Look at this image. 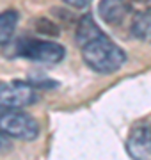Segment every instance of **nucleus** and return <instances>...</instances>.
I'll return each mask as SVG.
<instances>
[{
    "mask_svg": "<svg viewBox=\"0 0 151 160\" xmlns=\"http://www.w3.org/2000/svg\"><path fill=\"white\" fill-rule=\"evenodd\" d=\"M80 48L84 62L98 73H114L126 62V53L101 30L85 43H82Z\"/></svg>",
    "mask_w": 151,
    "mask_h": 160,
    "instance_id": "1",
    "label": "nucleus"
},
{
    "mask_svg": "<svg viewBox=\"0 0 151 160\" xmlns=\"http://www.w3.org/2000/svg\"><path fill=\"white\" fill-rule=\"evenodd\" d=\"M0 130L7 137L23 141H32L39 135L37 121L25 112H20L18 109H6V112L0 114Z\"/></svg>",
    "mask_w": 151,
    "mask_h": 160,
    "instance_id": "2",
    "label": "nucleus"
},
{
    "mask_svg": "<svg viewBox=\"0 0 151 160\" xmlns=\"http://www.w3.org/2000/svg\"><path fill=\"white\" fill-rule=\"evenodd\" d=\"M18 53L22 57L34 61V62L43 64H57L64 59L62 45L52 43V41H43V39H23L18 43Z\"/></svg>",
    "mask_w": 151,
    "mask_h": 160,
    "instance_id": "3",
    "label": "nucleus"
},
{
    "mask_svg": "<svg viewBox=\"0 0 151 160\" xmlns=\"http://www.w3.org/2000/svg\"><path fill=\"white\" fill-rule=\"evenodd\" d=\"M36 102V91L30 82L14 80L11 84H0V107L22 109Z\"/></svg>",
    "mask_w": 151,
    "mask_h": 160,
    "instance_id": "4",
    "label": "nucleus"
},
{
    "mask_svg": "<svg viewBox=\"0 0 151 160\" xmlns=\"http://www.w3.org/2000/svg\"><path fill=\"white\" fill-rule=\"evenodd\" d=\"M126 151L132 158H151V128L135 126L126 141Z\"/></svg>",
    "mask_w": 151,
    "mask_h": 160,
    "instance_id": "5",
    "label": "nucleus"
},
{
    "mask_svg": "<svg viewBox=\"0 0 151 160\" xmlns=\"http://www.w3.org/2000/svg\"><path fill=\"white\" fill-rule=\"evenodd\" d=\"M128 9H130L128 0H101L98 7L101 20L109 25H119L124 20Z\"/></svg>",
    "mask_w": 151,
    "mask_h": 160,
    "instance_id": "6",
    "label": "nucleus"
},
{
    "mask_svg": "<svg viewBox=\"0 0 151 160\" xmlns=\"http://www.w3.org/2000/svg\"><path fill=\"white\" fill-rule=\"evenodd\" d=\"M132 34L140 41L151 43V12L139 11L132 20Z\"/></svg>",
    "mask_w": 151,
    "mask_h": 160,
    "instance_id": "7",
    "label": "nucleus"
},
{
    "mask_svg": "<svg viewBox=\"0 0 151 160\" xmlns=\"http://www.w3.org/2000/svg\"><path fill=\"white\" fill-rule=\"evenodd\" d=\"M18 23V12L16 11H4L0 12V46L7 45L11 41L14 29Z\"/></svg>",
    "mask_w": 151,
    "mask_h": 160,
    "instance_id": "8",
    "label": "nucleus"
},
{
    "mask_svg": "<svg viewBox=\"0 0 151 160\" xmlns=\"http://www.w3.org/2000/svg\"><path fill=\"white\" fill-rule=\"evenodd\" d=\"M36 27H37V32H43V34H48V36H57L59 34L57 25L50 23L48 20H37V22H36Z\"/></svg>",
    "mask_w": 151,
    "mask_h": 160,
    "instance_id": "9",
    "label": "nucleus"
},
{
    "mask_svg": "<svg viewBox=\"0 0 151 160\" xmlns=\"http://www.w3.org/2000/svg\"><path fill=\"white\" fill-rule=\"evenodd\" d=\"M29 82L34 87H43V89H53V87H57V82H53L50 78H45V77H30Z\"/></svg>",
    "mask_w": 151,
    "mask_h": 160,
    "instance_id": "10",
    "label": "nucleus"
},
{
    "mask_svg": "<svg viewBox=\"0 0 151 160\" xmlns=\"http://www.w3.org/2000/svg\"><path fill=\"white\" fill-rule=\"evenodd\" d=\"M11 148V144H9V139H7V135L4 133V132L0 130V153L2 151H6V149Z\"/></svg>",
    "mask_w": 151,
    "mask_h": 160,
    "instance_id": "11",
    "label": "nucleus"
},
{
    "mask_svg": "<svg viewBox=\"0 0 151 160\" xmlns=\"http://www.w3.org/2000/svg\"><path fill=\"white\" fill-rule=\"evenodd\" d=\"M64 2L70 4V6H73V7H85L91 0H64Z\"/></svg>",
    "mask_w": 151,
    "mask_h": 160,
    "instance_id": "12",
    "label": "nucleus"
}]
</instances>
